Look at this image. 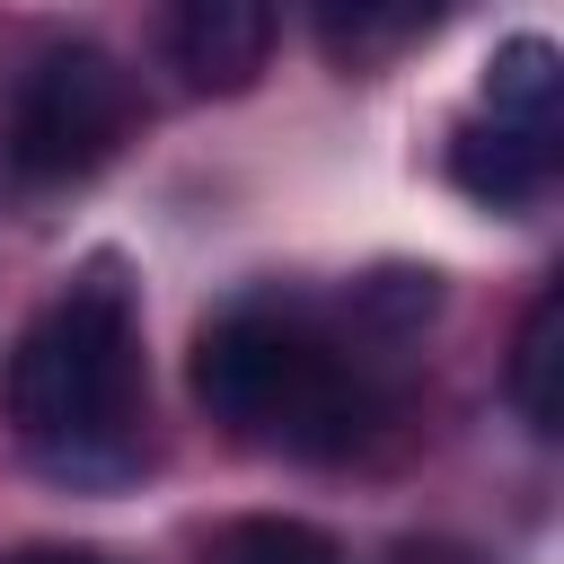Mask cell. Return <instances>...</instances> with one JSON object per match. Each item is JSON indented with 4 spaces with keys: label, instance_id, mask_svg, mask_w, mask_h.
Returning a JSON list of instances; mask_svg holds the SVG:
<instances>
[{
    "label": "cell",
    "instance_id": "8fae6325",
    "mask_svg": "<svg viewBox=\"0 0 564 564\" xmlns=\"http://www.w3.org/2000/svg\"><path fill=\"white\" fill-rule=\"evenodd\" d=\"M0 564H106V555H88V546H18Z\"/></svg>",
    "mask_w": 564,
    "mask_h": 564
},
{
    "label": "cell",
    "instance_id": "52a82bcc",
    "mask_svg": "<svg viewBox=\"0 0 564 564\" xmlns=\"http://www.w3.org/2000/svg\"><path fill=\"white\" fill-rule=\"evenodd\" d=\"M555 97H564V62L546 35H511L485 62V123L511 132H555Z\"/></svg>",
    "mask_w": 564,
    "mask_h": 564
},
{
    "label": "cell",
    "instance_id": "ba28073f",
    "mask_svg": "<svg viewBox=\"0 0 564 564\" xmlns=\"http://www.w3.org/2000/svg\"><path fill=\"white\" fill-rule=\"evenodd\" d=\"M432 308H441V273H432V264H379V273L352 282L344 335H352L361 352H370V344H405V335L432 326Z\"/></svg>",
    "mask_w": 564,
    "mask_h": 564
},
{
    "label": "cell",
    "instance_id": "277c9868",
    "mask_svg": "<svg viewBox=\"0 0 564 564\" xmlns=\"http://www.w3.org/2000/svg\"><path fill=\"white\" fill-rule=\"evenodd\" d=\"M264 53H273V9H264V0H185V9L167 18V62H176V79H185L194 97H238V88H256Z\"/></svg>",
    "mask_w": 564,
    "mask_h": 564
},
{
    "label": "cell",
    "instance_id": "5b68a950",
    "mask_svg": "<svg viewBox=\"0 0 564 564\" xmlns=\"http://www.w3.org/2000/svg\"><path fill=\"white\" fill-rule=\"evenodd\" d=\"M449 176L485 212H529L555 176V132H511V123H458L449 132Z\"/></svg>",
    "mask_w": 564,
    "mask_h": 564
},
{
    "label": "cell",
    "instance_id": "7a4b0ae2",
    "mask_svg": "<svg viewBox=\"0 0 564 564\" xmlns=\"http://www.w3.org/2000/svg\"><path fill=\"white\" fill-rule=\"evenodd\" d=\"M194 397L220 432L291 449V458H344L379 423V370L370 352L326 326L308 300H238L194 335Z\"/></svg>",
    "mask_w": 564,
    "mask_h": 564
},
{
    "label": "cell",
    "instance_id": "6da1fadb",
    "mask_svg": "<svg viewBox=\"0 0 564 564\" xmlns=\"http://www.w3.org/2000/svg\"><path fill=\"white\" fill-rule=\"evenodd\" d=\"M9 432L62 485H123L141 476V300L123 256H88L18 335L0 370Z\"/></svg>",
    "mask_w": 564,
    "mask_h": 564
},
{
    "label": "cell",
    "instance_id": "9c48e42d",
    "mask_svg": "<svg viewBox=\"0 0 564 564\" xmlns=\"http://www.w3.org/2000/svg\"><path fill=\"white\" fill-rule=\"evenodd\" d=\"M203 564H344V546H335L317 520L247 511V520H220V529L203 538Z\"/></svg>",
    "mask_w": 564,
    "mask_h": 564
},
{
    "label": "cell",
    "instance_id": "30bf717a",
    "mask_svg": "<svg viewBox=\"0 0 564 564\" xmlns=\"http://www.w3.org/2000/svg\"><path fill=\"white\" fill-rule=\"evenodd\" d=\"M414 35H432V9H379V0L317 9V44H326V62H344V70H379V62L405 53Z\"/></svg>",
    "mask_w": 564,
    "mask_h": 564
},
{
    "label": "cell",
    "instance_id": "3957f363",
    "mask_svg": "<svg viewBox=\"0 0 564 564\" xmlns=\"http://www.w3.org/2000/svg\"><path fill=\"white\" fill-rule=\"evenodd\" d=\"M123 132H132V70L106 44L62 35V44H35L9 70V97H0V167L18 185H79L88 167L115 159Z\"/></svg>",
    "mask_w": 564,
    "mask_h": 564
},
{
    "label": "cell",
    "instance_id": "8992f818",
    "mask_svg": "<svg viewBox=\"0 0 564 564\" xmlns=\"http://www.w3.org/2000/svg\"><path fill=\"white\" fill-rule=\"evenodd\" d=\"M502 388H511V405H520V423H529L538 441L564 432V291H555V282L520 308V335H511V370H502Z\"/></svg>",
    "mask_w": 564,
    "mask_h": 564
}]
</instances>
